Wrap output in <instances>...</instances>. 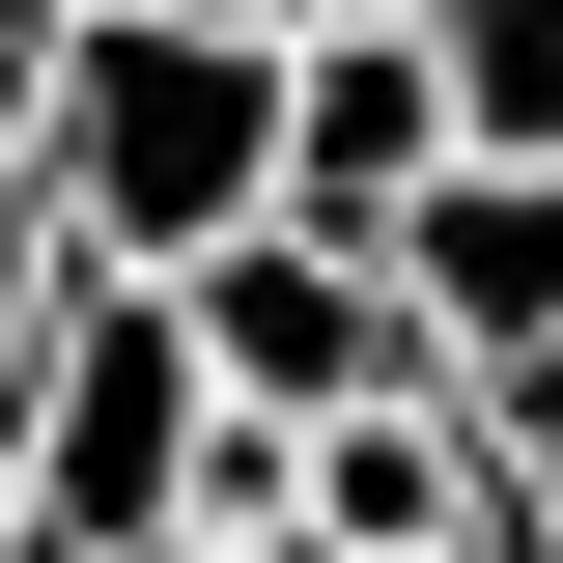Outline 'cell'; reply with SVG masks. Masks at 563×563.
<instances>
[{"label":"cell","mask_w":563,"mask_h":563,"mask_svg":"<svg viewBox=\"0 0 563 563\" xmlns=\"http://www.w3.org/2000/svg\"><path fill=\"white\" fill-rule=\"evenodd\" d=\"M282 198V29L225 0H57L29 57V225L57 254H198Z\"/></svg>","instance_id":"cell-1"},{"label":"cell","mask_w":563,"mask_h":563,"mask_svg":"<svg viewBox=\"0 0 563 563\" xmlns=\"http://www.w3.org/2000/svg\"><path fill=\"white\" fill-rule=\"evenodd\" d=\"M169 282V339H198V395H254V422H310V395H422V310H395V254H366V225H198V254H141Z\"/></svg>","instance_id":"cell-2"},{"label":"cell","mask_w":563,"mask_h":563,"mask_svg":"<svg viewBox=\"0 0 563 563\" xmlns=\"http://www.w3.org/2000/svg\"><path fill=\"white\" fill-rule=\"evenodd\" d=\"M422 169H451L422 29H282V225H395Z\"/></svg>","instance_id":"cell-3"},{"label":"cell","mask_w":563,"mask_h":563,"mask_svg":"<svg viewBox=\"0 0 563 563\" xmlns=\"http://www.w3.org/2000/svg\"><path fill=\"white\" fill-rule=\"evenodd\" d=\"M422 29V85H451V141H536L563 169V0H395Z\"/></svg>","instance_id":"cell-4"},{"label":"cell","mask_w":563,"mask_h":563,"mask_svg":"<svg viewBox=\"0 0 563 563\" xmlns=\"http://www.w3.org/2000/svg\"><path fill=\"white\" fill-rule=\"evenodd\" d=\"M29 57H57V0H0V198H29Z\"/></svg>","instance_id":"cell-5"},{"label":"cell","mask_w":563,"mask_h":563,"mask_svg":"<svg viewBox=\"0 0 563 563\" xmlns=\"http://www.w3.org/2000/svg\"><path fill=\"white\" fill-rule=\"evenodd\" d=\"M29 310H57V225H29V198H0V366H29Z\"/></svg>","instance_id":"cell-6"},{"label":"cell","mask_w":563,"mask_h":563,"mask_svg":"<svg viewBox=\"0 0 563 563\" xmlns=\"http://www.w3.org/2000/svg\"><path fill=\"white\" fill-rule=\"evenodd\" d=\"M225 29H395V0H225Z\"/></svg>","instance_id":"cell-7"},{"label":"cell","mask_w":563,"mask_h":563,"mask_svg":"<svg viewBox=\"0 0 563 563\" xmlns=\"http://www.w3.org/2000/svg\"><path fill=\"white\" fill-rule=\"evenodd\" d=\"M339 563H451V536H339Z\"/></svg>","instance_id":"cell-8"}]
</instances>
